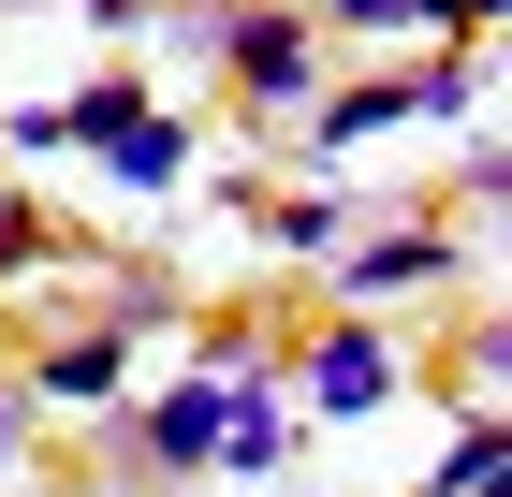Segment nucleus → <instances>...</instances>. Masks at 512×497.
Here are the masks:
<instances>
[{
  "label": "nucleus",
  "instance_id": "423d86ee",
  "mask_svg": "<svg viewBox=\"0 0 512 497\" xmlns=\"http://www.w3.org/2000/svg\"><path fill=\"white\" fill-rule=\"evenodd\" d=\"M88 161H103L118 191H176V176H191V132H176V117H118Z\"/></svg>",
  "mask_w": 512,
  "mask_h": 497
},
{
  "label": "nucleus",
  "instance_id": "dca6fc26",
  "mask_svg": "<svg viewBox=\"0 0 512 497\" xmlns=\"http://www.w3.org/2000/svg\"><path fill=\"white\" fill-rule=\"evenodd\" d=\"M0 15H15V0H0Z\"/></svg>",
  "mask_w": 512,
  "mask_h": 497
},
{
  "label": "nucleus",
  "instance_id": "1a4fd4ad",
  "mask_svg": "<svg viewBox=\"0 0 512 497\" xmlns=\"http://www.w3.org/2000/svg\"><path fill=\"white\" fill-rule=\"evenodd\" d=\"M59 117H74V147H103L118 117H147V88H132V74H103V88H74V103H59Z\"/></svg>",
  "mask_w": 512,
  "mask_h": 497
},
{
  "label": "nucleus",
  "instance_id": "7ed1b4c3",
  "mask_svg": "<svg viewBox=\"0 0 512 497\" xmlns=\"http://www.w3.org/2000/svg\"><path fill=\"white\" fill-rule=\"evenodd\" d=\"M30 410H103V424H118L132 410V337H59L30 366Z\"/></svg>",
  "mask_w": 512,
  "mask_h": 497
},
{
  "label": "nucleus",
  "instance_id": "20e7f679",
  "mask_svg": "<svg viewBox=\"0 0 512 497\" xmlns=\"http://www.w3.org/2000/svg\"><path fill=\"white\" fill-rule=\"evenodd\" d=\"M410 117H425V88H410V74H366V88H337V103L308 117V161L337 176L352 147H381V132H410Z\"/></svg>",
  "mask_w": 512,
  "mask_h": 497
},
{
  "label": "nucleus",
  "instance_id": "9d476101",
  "mask_svg": "<svg viewBox=\"0 0 512 497\" xmlns=\"http://www.w3.org/2000/svg\"><path fill=\"white\" fill-rule=\"evenodd\" d=\"M308 30H352V44H381V30H425V0H322Z\"/></svg>",
  "mask_w": 512,
  "mask_h": 497
},
{
  "label": "nucleus",
  "instance_id": "2eb2a0df",
  "mask_svg": "<svg viewBox=\"0 0 512 497\" xmlns=\"http://www.w3.org/2000/svg\"><path fill=\"white\" fill-rule=\"evenodd\" d=\"M425 30H498V0H425Z\"/></svg>",
  "mask_w": 512,
  "mask_h": 497
},
{
  "label": "nucleus",
  "instance_id": "0eeeda50",
  "mask_svg": "<svg viewBox=\"0 0 512 497\" xmlns=\"http://www.w3.org/2000/svg\"><path fill=\"white\" fill-rule=\"evenodd\" d=\"M264 249H278V264H322V249H352V205H337V191H293V205H264Z\"/></svg>",
  "mask_w": 512,
  "mask_h": 497
},
{
  "label": "nucleus",
  "instance_id": "f03ea898",
  "mask_svg": "<svg viewBox=\"0 0 512 497\" xmlns=\"http://www.w3.org/2000/svg\"><path fill=\"white\" fill-rule=\"evenodd\" d=\"M293 395H308L322 424H366L395 395V337H381V322H322V337L293 351Z\"/></svg>",
  "mask_w": 512,
  "mask_h": 497
},
{
  "label": "nucleus",
  "instance_id": "9b49d317",
  "mask_svg": "<svg viewBox=\"0 0 512 497\" xmlns=\"http://www.w3.org/2000/svg\"><path fill=\"white\" fill-rule=\"evenodd\" d=\"M0 147H15V161H59V147H74V117H59V103H15V117H0Z\"/></svg>",
  "mask_w": 512,
  "mask_h": 497
},
{
  "label": "nucleus",
  "instance_id": "39448f33",
  "mask_svg": "<svg viewBox=\"0 0 512 497\" xmlns=\"http://www.w3.org/2000/svg\"><path fill=\"white\" fill-rule=\"evenodd\" d=\"M425 278H469V264H454V234H366V249H337V293H352V307L425 293Z\"/></svg>",
  "mask_w": 512,
  "mask_h": 497
},
{
  "label": "nucleus",
  "instance_id": "f8f14e48",
  "mask_svg": "<svg viewBox=\"0 0 512 497\" xmlns=\"http://www.w3.org/2000/svg\"><path fill=\"white\" fill-rule=\"evenodd\" d=\"M410 88H425V117H469V103H483V59H425Z\"/></svg>",
  "mask_w": 512,
  "mask_h": 497
},
{
  "label": "nucleus",
  "instance_id": "ddd939ff",
  "mask_svg": "<svg viewBox=\"0 0 512 497\" xmlns=\"http://www.w3.org/2000/svg\"><path fill=\"white\" fill-rule=\"evenodd\" d=\"M147 322H176V293H161V278H118V307H103V337H147Z\"/></svg>",
  "mask_w": 512,
  "mask_h": 497
},
{
  "label": "nucleus",
  "instance_id": "6e6552de",
  "mask_svg": "<svg viewBox=\"0 0 512 497\" xmlns=\"http://www.w3.org/2000/svg\"><path fill=\"white\" fill-rule=\"evenodd\" d=\"M498 483H512V439H498V424H454V454H439L425 497H498Z\"/></svg>",
  "mask_w": 512,
  "mask_h": 497
},
{
  "label": "nucleus",
  "instance_id": "4468645a",
  "mask_svg": "<svg viewBox=\"0 0 512 497\" xmlns=\"http://www.w3.org/2000/svg\"><path fill=\"white\" fill-rule=\"evenodd\" d=\"M30 454V381H0V468Z\"/></svg>",
  "mask_w": 512,
  "mask_h": 497
},
{
  "label": "nucleus",
  "instance_id": "f257e3e1",
  "mask_svg": "<svg viewBox=\"0 0 512 497\" xmlns=\"http://www.w3.org/2000/svg\"><path fill=\"white\" fill-rule=\"evenodd\" d=\"M220 59H235V88H249L264 117L322 103V30H308V15H264V0H220Z\"/></svg>",
  "mask_w": 512,
  "mask_h": 497
}]
</instances>
